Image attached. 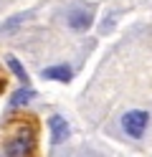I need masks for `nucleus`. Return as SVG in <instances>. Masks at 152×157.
<instances>
[{"label": "nucleus", "instance_id": "6e6552de", "mask_svg": "<svg viewBox=\"0 0 152 157\" xmlns=\"http://www.w3.org/2000/svg\"><path fill=\"white\" fill-rule=\"evenodd\" d=\"M5 61H8V66H10V71H13V74L20 78V81H23V84L28 86V74H25V68L20 66V61H18V58H15V56H8Z\"/></svg>", "mask_w": 152, "mask_h": 157}, {"label": "nucleus", "instance_id": "423d86ee", "mask_svg": "<svg viewBox=\"0 0 152 157\" xmlns=\"http://www.w3.org/2000/svg\"><path fill=\"white\" fill-rule=\"evenodd\" d=\"M43 78L66 84V81H71V68H68V66H48L46 71H43Z\"/></svg>", "mask_w": 152, "mask_h": 157}, {"label": "nucleus", "instance_id": "f03ea898", "mask_svg": "<svg viewBox=\"0 0 152 157\" xmlns=\"http://www.w3.org/2000/svg\"><path fill=\"white\" fill-rule=\"evenodd\" d=\"M147 124H150V114L142 112V109H132V112H127L124 117H122V127H124V132L129 137H134V140H139V137L145 134Z\"/></svg>", "mask_w": 152, "mask_h": 157}, {"label": "nucleus", "instance_id": "7ed1b4c3", "mask_svg": "<svg viewBox=\"0 0 152 157\" xmlns=\"http://www.w3.org/2000/svg\"><path fill=\"white\" fill-rule=\"evenodd\" d=\"M48 127H51V142H53V144H61V142H66V140H68L71 127H68V122L64 119V117L53 114V117L48 119Z\"/></svg>", "mask_w": 152, "mask_h": 157}, {"label": "nucleus", "instance_id": "39448f33", "mask_svg": "<svg viewBox=\"0 0 152 157\" xmlns=\"http://www.w3.org/2000/svg\"><path fill=\"white\" fill-rule=\"evenodd\" d=\"M25 21H28V13H15V15H10L8 21L0 23V36H10V33H15Z\"/></svg>", "mask_w": 152, "mask_h": 157}, {"label": "nucleus", "instance_id": "f257e3e1", "mask_svg": "<svg viewBox=\"0 0 152 157\" xmlns=\"http://www.w3.org/2000/svg\"><path fill=\"white\" fill-rule=\"evenodd\" d=\"M36 144L33 129H18L10 140L5 142V157H25Z\"/></svg>", "mask_w": 152, "mask_h": 157}, {"label": "nucleus", "instance_id": "0eeeda50", "mask_svg": "<svg viewBox=\"0 0 152 157\" xmlns=\"http://www.w3.org/2000/svg\"><path fill=\"white\" fill-rule=\"evenodd\" d=\"M33 96H36V91L33 89H30V86H25V89H18L13 96H10V109H15V106H23V104H28L30 99H33Z\"/></svg>", "mask_w": 152, "mask_h": 157}, {"label": "nucleus", "instance_id": "20e7f679", "mask_svg": "<svg viewBox=\"0 0 152 157\" xmlns=\"http://www.w3.org/2000/svg\"><path fill=\"white\" fill-rule=\"evenodd\" d=\"M91 23H94L91 8H74V10L68 13V25L74 28V31H86Z\"/></svg>", "mask_w": 152, "mask_h": 157}]
</instances>
